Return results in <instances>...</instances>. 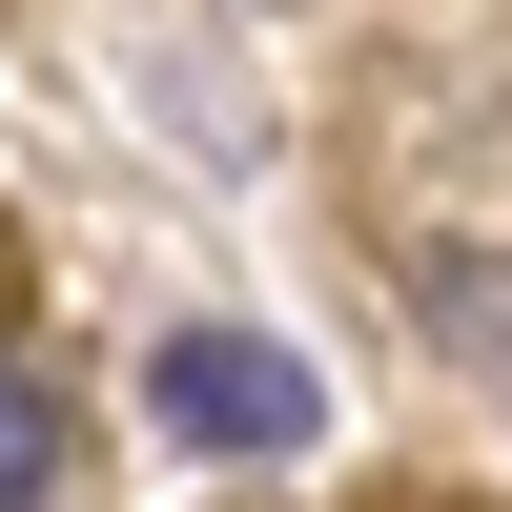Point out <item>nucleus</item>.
<instances>
[{
    "instance_id": "obj_2",
    "label": "nucleus",
    "mask_w": 512,
    "mask_h": 512,
    "mask_svg": "<svg viewBox=\"0 0 512 512\" xmlns=\"http://www.w3.org/2000/svg\"><path fill=\"white\" fill-rule=\"evenodd\" d=\"M62 492H82V410L41 369H0V512H62Z\"/></svg>"
},
{
    "instance_id": "obj_1",
    "label": "nucleus",
    "mask_w": 512,
    "mask_h": 512,
    "mask_svg": "<svg viewBox=\"0 0 512 512\" xmlns=\"http://www.w3.org/2000/svg\"><path fill=\"white\" fill-rule=\"evenodd\" d=\"M144 410H164L185 451H226V472L328 451V369L287 349V328H164V349H144Z\"/></svg>"
}]
</instances>
